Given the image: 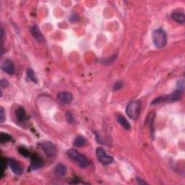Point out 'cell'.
<instances>
[{
  "mask_svg": "<svg viewBox=\"0 0 185 185\" xmlns=\"http://www.w3.org/2000/svg\"><path fill=\"white\" fill-rule=\"evenodd\" d=\"M13 140V138L9 135L7 134V133L5 132H2L1 135H0V142H1L2 144H4V143L8 142L9 141Z\"/></svg>",
  "mask_w": 185,
  "mask_h": 185,
  "instance_id": "cell-17",
  "label": "cell"
},
{
  "mask_svg": "<svg viewBox=\"0 0 185 185\" xmlns=\"http://www.w3.org/2000/svg\"><path fill=\"white\" fill-rule=\"evenodd\" d=\"M7 159H5V158H2V161H1V168H2V172H1V174H2V177L3 176V174H4V171H5V169L6 168V167H7V164L8 162H7Z\"/></svg>",
  "mask_w": 185,
  "mask_h": 185,
  "instance_id": "cell-20",
  "label": "cell"
},
{
  "mask_svg": "<svg viewBox=\"0 0 185 185\" xmlns=\"http://www.w3.org/2000/svg\"><path fill=\"white\" fill-rule=\"evenodd\" d=\"M41 148L48 158H53L57 154V147L51 142H44L41 144Z\"/></svg>",
  "mask_w": 185,
  "mask_h": 185,
  "instance_id": "cell-5",
  "label": "cell"
},
{
  "mask_svg": "<svg viewBox=\"0 0 185 185\" xmlns=\"http://www.w3.org/2000/svg\"><path fill=\"white\" fill-rule=\"evenodd\" d=\"M123 87V83L122 81H117L114 85V91H119Z\"/></svg>",
  "mask_w": 185,
  "mask_h": 185,
  "instance_id": "cell-22",
  "label": "cell"
},
{
  "mask_svg": "<svg viewBox=\"0 0 185 185\" xmlns=\"http://www.w3.org/2000/svg\"><path fill=\"white\" fill-rule=\"evenodd\" d=\"M172 19L179 23H184L185 22V15L182 13H174L172 15Z\"/></svg>",
  "mask_w": 185,
  "mask_h": 185,
  "instance_id": "cell-14",
  "label": "cell"
},
{
  "mask_svg": "<svg viewBox=\"0 0 185 185\" xmlns=\"http://www.w3.org/2000/svg\"><path fill=\"white\" fill-rule=\"evenodd\" d=\"M44 166L43 159L39 154H35L31 156V168L32 170H37L42 168Z\"/></svg>",
  "mask_w": 185,
  "mask_h": 185,
  "instance_id": "cell-6",
  "label": "cell"
},
{
  "mask_svg": "<svg viewBox=\"0 0 185 185\" xmlns=\"http://www.w3.org/2000/svg\"><path fill=\"white\" fill-rule=\"evenodd\" d=\"M5 111H4V109L2 107H1L0 109V121H1V123H4L5 121Z\"/></svg>",
  "mask_w": 185,
  "mask_h": 185,
  "instance_id": "cell-24",
  "label": "cell"
},
{
  "mask_svg": "<svg viewBox=\"0 0 185 185\" xmlns=\"http://www.w3.org/2000/svg\"><path fill=\"white\" fill-rule=\"evenodd\" d=\"M70 20L72 21V22H73V23H75V22H77L80 20V16L77 15V14H76V13H74V14H72V15L71 16H70Z\"/></svg>",
  "mask_w": 185,
  "mask_h": 185,
  "instance_id": "cell-25",
  "label": "cell"
},
{
  "mask_svg": "<svg viewBox=\"0 0 185 185\" xmlns=\"http://www.w3.org/2000/svg\"><path fill=\"white\" fill-rule=\"evenodd\" d=\"M153 41L156 47L161 49L166 46L167 38L166 33L162 29H157L153 33Z\"/></svg>",
  "mask_w": 185,
  "mask_h": 185,
  "instance_id": "cell-3",
  "label": "cell"
},
{
  "mask_svg": "<svg viewBox=\"0 0 185 185\" xmlns=\"http://www.w3.org/2000/svg\"><path fill=\"white\" fill-rule=\"evenodd\" d=\"M27 75H28V77L31 80L33 81V82H34V83L38 82V80L36 78V76H35L34 72L31 69H28Z\"/></svg>",
  "mask_w": 185,
  "mask_h": 185,
  "instance_id": "cell-18",
  "label": "cell"
},
{
  "mask_svg": "<svg viewBox=\"0 0 185 185\" xmlns=\"http://www.w3.org/2000/svg\"><path fill=\"white\" fill-rule=\"evenodd\" d=\"M8 164L10 167L12 172L16 175H20L23 172V168L21 165L19 164L18 161L14 160V159H9L8 160Z\"/></svg>",
  "mask_w": 185,
  "mask_h": 185,
  "instance_id": "cell-9",
  "label": "cell"
},
{
  "mask_svg": "<svg viewBox=\"0 0 185 185\" xmlns=\"http://www.w3.org/2000/svg\"><path fill=\"white\" fill-rule=\"evenodd\" d=\"M2 69L5 72L7 73L9 75H13L15 73V65L14 63L9 59H6L3 61L2 64Z\"/></svg>",
  "mask_w": 185,
  "mask_h": 185,
  "instance_id": "cell-8",
  "label": "cell"
},
{
  "mask_svg": "<svg viewBox=\"0 0 185 185\" xmlns=\"http://www.w3.org/2000/svg\"><path fill=\"white\" fill-rule=\"evenodd\" d=\"M31 33L33 35V36L36 41L39 42H41L43 41V35L40 31L39 28L37 25H33V27L31 28Z\"/></svg>",
  "mask_w": 185,
  "mask_h": 185,
  "instance_id": "cell-10",
  "label": "cell"
},
{
  "mask_svg": "<svg viewBox=\"0 0 185 185\" xmlns=\"http://www.w3.org/2000/svg\"><path fill=\"white\" fill-rule=\"evenodd\" d=\"M0 85H1L2 87H6L9 85V83H8L7 80L2 79L1 80V81H0Z\"/></svg>",
  "mask_w": 185,
  "mask_h": 185,
  "instance_id": "cell-26",
  "label": "cell"
},
{
  "mask_svg": "<svg viewBox=\"0 0 185 185\" xmlns=\"http://www.w3.org/2000/svg\"><path fill=\"white\" fill-rule=\"evenodd\" d=\"M117 121H118V122L122 125L123 128H124L125 130H130L131 128V125L130 123L127 120L126 118L122 116V115L118 116V117H117Z\"/></svg>",
  "mask_w": 185,
  "mask_h": 185,
  "instance_id": "cell-13",
  "label": "cell"
},
{
  "mask_svg": "<svg viewBox=\"0 0 185 185\" xmlns=\"http://www.w3.org/2000/svg\"><path fill=\"white\" fill-rule=\"evenodd\" d=\"M183 92H184V91L177 90L176 91H175V92L172 93V94L167 95V96H168V101H179L182 96Z\"/></svg>",
  "mask_w": 185,
  "mask_h": 185,
  "instance_id": "cell-11",
  "label": "cell"
},
{
  "mask_svg": "<svg viewBox=\"0 0 185 185\" xmlns=\"http://www.w3.org/2000/svg\"><path fill=\"white\" fill-rule=\"evenodd\" d=\"M141 103L140 101H134L130 102L127 106L126 113L131 119L136 120L139 118L140 114Z\"/></svg>",
  "mask_w": 185,
  "mask_h": 185,
  "instance_id": "cell-2",
  "label": "cell"
},
{
  "mask_svg": "<svg viewBox=\"0 0 185 185\" xmlns=\"http://www.w3.org/2000/svg\"><path fill=\"white\" fill-rule=\"evenodd\" d=\"M18 152L19 154L22 155V156H24V157H26V158H28V157L30 156V152L28 151V150L27 148H25V147H19L18 148Z\"/></svg>",
  "mask_w": 185,
  "mask_h": 185,
  "instance_id": "cell-19",
  "label": "cell"
},
{
  "mask_svg": "<svg viewBox=\"0 0 185 185\" xmlns=\"http://www.w3.org/2000/svg\"><path fill=\"white\" fill-rule=\"evenodd\" d=\"M16 116L20 122H23L25 118V110L23 107L20 106L16 111Z\"/></svg>",
  "mask_w": 185,
  "mask_h": 185,
  "instance_id": "cell-16",
  "label": "cell"
},
{
  "mask_svg": "<svg viewBox=\"0 0 185 185\" xmlns=\"http://www.w3.org/2000/svg\"><path fill=\"white\" fill-rule=\"evenodd\" d=\"M85 144H86V140H85V138L83 136L79 135V136H77V138L75 139L74 146L75 147L81 148V147L85 146Z\"/></svg>",
  "mask_w": 185,
  "mask_h": 185,
  "instance_id": "cell-15",
  "label": "cell"
},
{
  "mask_svg": "<svg viewBox=\"0 0 185 185\" xmlns=\"http://www.w3.org/2000/svg\"><path fill=\"white\" fill-rule=\"evenodd\" d=\"M66 119H67V121L68 122V123H69V124H74L75 123L74 117H73L72 114L70 112H67V114H66Z\"/></svg>",
  "mask_w": 185,
  "mask_h": 185,
  "instance_id": "cell-21",
  "label": "cell"
},
{
  "mask_svg": "<svg viewBox=\"0 0 185 185\" xmlns=\"http://www.w3.org/2000/svg\"><path fill=\"white\" fill-rule=\"evenodd\" d=\"M57 98L64 104H69L72 101V95L67 91H61L57 94Z\"/></svg>",
  "mask_w": 185,
  "mask_h": 185,
  "instance_id": "cell-7",
  "label": "cell"
},
{
  "mask_svg": "<svg viewBox=\"0 0 185 185\" xmlns=\"http://www.w3.org/2000/svg\"><path fill=\"white\" fill-rule=\"evenodd\" d=\"M67 156L72 161L76 163L81 168H85L90 164V161H89L88 159L84 155L79 153L75 149H70L67 151Z\"/></svg>",
  "mask_w": 185,
  "mask_h": 185,
  "instance_id": "cell-1",
  "label": "cell"
},
{
  "mask_svg": "<svg viewBox=\"0 0 185 185\" xmlns=\"http://www.w3.org/2000/svg\"><path fill=\"white\" fill-rule=\"evenodd\" d=\"M67 167L62 164H58L55 168V173L58 176H64L67 174Z\"/></svg>",
  "mask_w": 185,
  "mask_h": 185,
  "instance_id": "cell-12",
  "label": "cell"
},
{
  "mask_svg": "<svg viewBox=\"0 0 185 185\" xmlns=\"http://www.w3.org/2000/svg\"><path fill=\"white\" fill-rule=\"evenodd\" d=\"M137 181L140 184H147V183L141 178H137Z\"/></svg>",
  "mask_w": 185,
  "mask_h": 185,
  "instance_id": "cell-27",
  "label": "cell"
},
{
  "mask_svg": "<svg viewBox=\"0 0 185 185\" xmlns=\"http://www.w3.org/2000/svg\"><path fill=\"white\" fill-rule=\"evenodd\" d=\"M177 88H178V90L184 91V80H180L178 81Z\"/></svg>",
  "mask_w": 185,
  "mask_h": 185,
  "instance_id": "cell-23",
  "label": "cell"
},
{
  "mask_svg": "<svg viewBox=\"0 0 185 185\" xmlns=\"http://www.w3.org/2000/svg\"><path fill=\"white\" fill-rule=\"evenodd\" d=\"M96 156L99 161L104 165L111 164L114 161L112 157L109 156L106 151L101 148H98L96 149Z\"/></svg>",
  "mask_w": 185,
  "mask_h": 185,
  "instance_id": "cell-4",
  "label": "cell"
}]
</instances>
